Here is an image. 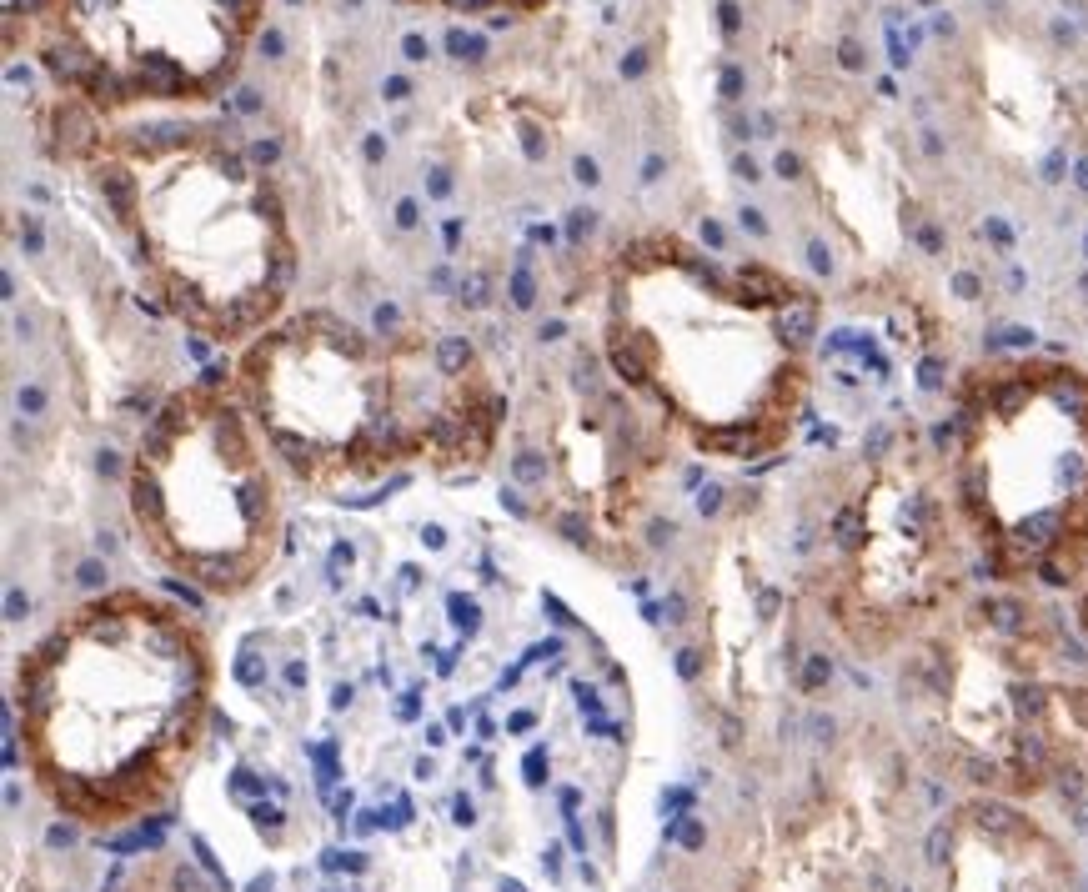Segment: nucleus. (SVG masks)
<instances>
[{
	"mask_svg": "<svg viewBox=\"0 0 1088 892\" xmlns=\"http://www.w3.org/2000/svg\"><path fill=\"white\" fill-rule=\"evenodd\" d=\"M813 311L768 266H717L687 241L632 246L607 286L617 381L702 457L753 462L793 436Z\"/></svg>",
	"mask_w": 1088,
	"mask_h": 892,
	"instance_id": "f257e3e1",
	"label": "nucleus"
},
{
	"mask_svg": "<svg viewBox=\"0 0 1088 892\" xmlns=\"http://www.w3.org/2000/svg\"><path fill=\"white\" fill-rule=\"evenodd\" d=\"M211 657L196 622L141 587L71 607L16 672L31 757L61 812L121 822L201 737Z\"/></svg>",
	"mask_w": 1088,
	"mask_h": 892,
	"instance_id": "f03ea898",
	"label": "nucleus"
},
{
	"mask_svg": "<svg viewBox=\"0 0 1088 892\" xmlns=\"http://www.w3.org/2000/svg\"><path fill=\"white\" fill-rule=\"evenodd\" d=\"M276 462L311 487H367L487 441L492 386L462 341L377 336L336 311L281 316L231 371Z\"/></svg>",
	"mask_w": 1088,
	"mask_h": 892,
	"instance_id": "7ed1b4c3",
	"label": "nucleus"
},
{
	"mask_svg": "<svg viewBox=\"0 0 1088 892\" xmlns=\"http://www.w3.org/2000/svg\"><path fill=\"white\" fill-rule=\"evenodd\" d=\"M146 161L106 171L116 216L136 231L151 291L216 346H251L286 311L296 256L261 171L221 136L156 126Z\"/></svg>",
	"mask_w": 1088,
	"mask_h": 892,
	"instance_id": "20e7f679",
	"label": "nucleus"
},
{
	"mask_svg": "<svg viewBox=\"0 0 1088 892\" xmlns=\"http://www.w3.org/2000/svg\"><path fill=\"white\" fill-rule=\"evenodd\" d=\"M953 507L998 577L1073 587L1088 557V371L988 361L963 376L948 421Z\"/></svg>",
	"mask_w": 1088,
	"mask_h": 892,
	"instance_id": "39448f33",
	"label": "nucleus"
},
{
	"mask_svg": "<svg viewBox=\"0 0 1088 892\" xmlns=\"http://www.w3.org/2000/svg\"><path fill=\"white\" fill-rule=\"evenodd\" d=\"M126 512L141 552L201 592L236 597L271 572L276 452L231 381L181 386L151 411L126 467Z\"/></svg>",
	"mask_w": 1088,
	"mask_h": 892,
	"instance_id": "423d86ee",
	"label": "nucleus"
},
{
	"mask_svg": "<svg viewBox=\"0 0 1088 892\" xmlns=\"http://www.w3.org/2000/svg\"><path fill=\"white\" fill-rule=\"evenodd\" d=\"M928 857L948 867V892H1088L1058 842L1008 802H968L928 837Z\"/></svg>",
	"mask_w": 1088,
	"mask_h": 892,
	"instance_id": "0eeeda50",
	"label": "nucleus"
},
{
	"mask_svg": "<svg viewBox=\"0 0 1088 892\" xmlns=\"http://www.w3.org/2000/svg\"><path fill=\"white\" fill-rule=\"evenodd\" d=\"M1073 587H1078V622H1083V632H1088V557H1083V567H1078Z\"/></svg>",
	"mask_w": 1088,
	"mask_h": 892,
	"instance_id": "6e6552de",
	"label": "nucleus"
}]
</instances>
